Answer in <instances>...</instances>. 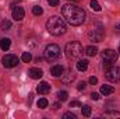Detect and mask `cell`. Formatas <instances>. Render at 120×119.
I'll return each instance as SVG.
<instances>
[{
  "label": "cell",
  "mask_w": 120,
  "mask_h": 119,
  "mask_svg": "<svg viewBox=\"0 0 120 119\" xmlns=\"http://www.w3.org/2000/svg\"><path fill=\"white\" fill-rule=\"evenodd\" d=\"M61 14L64 17V20L70 25H74V27H78L85 21V11L82 7H80L77 4H70V3L64 4L61 7Z\"/></svg>",
  "instance_id": "obj_1"
},
{
  "label": "cell",
  "mask_w": 120,
  "mask_h": 119,
  "mask_svg": "<svg viewBox=\"0 0 120 119\" xmlns=\"http://www.w3.org/2000/svg\"><path fill=\"white\" fill-rule=\"evenodd\" d=\"M46 30L49 31V34H52L55 36H60V35L66 34L67 28H66V23H64L63 18H60L57 16H53V17H50L48 20Z\"/></svg>",
  "instance_id": "obj_2"
},
{
  "label": "cell",
  "mask_w": 120,
  "mask_h": 119,
  "mask_svg": "<svg viewBox=\"0 0 120 119\" xmlns=\"http://www.w3.org/2000/svg\"><path fill=\"white\" fill-rule=\"evenodd\" d=\"M82 45L80 44V42H75V41H73V42H68L67 45H66V48H64V52H66V56L68 58V59H78L81 55H82Z\"/></svg>",
  "instance_id": "obj_3"
},
{
  "label": "cell",
  "mask_w": 120,
  "mask_h": 119,
  "mask_svg": "<svg viewBox=\"0 0 120 119\" xmlns=\"http://www.w3.org/2000/svg\"><path fill=\"white\" fill-rule=\"evenodd\" d=\"M43 58L48 60V62H55L60 58V48L56 44H50L45 48V52H43Z\"/></svg>",
  "instance_id": "obj_4"
},
{
  "label": "cell",
  "mask_w": 120,
  "mask_h": 119,
  "mask_svg": "<svg viewBox=\"0 0 120 119\" xmlns=\"http://www.w3.org/2000/svg\"><path fill=\"white\" fill-rule=\"evenodd\" d=\"M105 77L112 83L120 81V67L116 64H110V66L105 67Z\"/></svg>",
  "instance_id": "obj_5"
},
{
  "label": "cell",
  "mask_w": 120,
  "mask_h": 119,
  "mask_svg": "<svg viewBox=\"0 0 120 119\" xmlns=\"http://www.w3.org/2000/svg\"><path fill=\"white\" fill-rule=\"evenodd\" d=\"M102 58H103V67H108V66H110V64L117 62L119 55L115 51H112V49H105L102 52Z\"/></svg>",
  "instance_id": "obj_6"
},
{
  "label": "cell",
  "mask_w": 120,
  "mask_h": 119,
  "mask_svg": "<svg viewBox=\"0 0 120 119\" xmlns=\"http://www.w3.org/2000/svg\"><path fill=\"white\" fill-rule=\"evenodd\" d=\"M103 36H105V32H103V30L101 27L94 28V30H91L88 32V38H90V41H92V42H101L103 39Z\"/></svg>",
  "instance_id": "obj_7"
},
{
  "label": "cell",
  "mask_w": 120,
  "mask_h": 119,
  "mask_svg": "<svg viewBox=\"0 0 120 119\" xmlns=\"http://www.w3.org/2000/svg\"><path fill=\"white\" fill-rule=\"evenodd\" d=\"M1 63L4 67H15L18 64V58L15 55H6L3 59H1Z\"/></svg>",
  "instance_id": "obj_8"
},
{
  "label": "cell",
  "mask_w": 120,
  "mask_h": 119,
  "mask_svg": "<svg viewBox=\"0 0 120 119\" xmlns=\"http://www.w3.org/2000/svg\"><path fill=\"white\" fill-rule=\"evenodd\" d=\"M24 16H25V11H24L22 7H14V8L11 10V17H13L15 21H21V20L24 18Z\"/></svg>",
  "instance_id": "obj_9"
},
{
  "label": "cell",
  "mask_w": 120,
  "mask_h": 119,
  "mask_svg": "<svg viewBox=\"0 0 120 119\" xmlns=\"http://www.w3.org/2000/svg\"><path fill=\"white\" fill-rule=\"evenodd\" d=\"M74 79H75V74H74L71 70H67L66 73L63 71V74H61V81H63L64 84H70L71 81H74Z\"/></svg>",
  "instance_id": "obj_10"
},
{
  "label": "cell",
  "mask_w": 120,
  "mask_h": 119,
  "mask_svg": "<svg viewBox=\"0 0 120 119\" xmlns=\"http://www.w3.org/2000/svg\"><path fill=\"white\" fill-rule=\"evenodd\" d=\"M28 74H30L31 79L38 80V79H41V77L43 76V71H42V69H39V67H32V69H30Z\"/></svg>",
  "instance_id": "obj_11"
},
{
  "label": "cell",
  "mask_w": 120,
  "mask_h": 119,
  "mask_svg": "<svg viewBox=\"0 0 120 119\" xmlns=\"http://www.w3.org/2000/svg\"><path fill=\"white\" fill-rule=\"evenodd\" d=\"M49 91H50V84L46 83V81L39 83L38 87H36V92H38V94H48Z\"/></svg>",
  "instance_id": "obj_12"
},
{
  "label": "cell",
  "mask_w": 120,
  "mask_h": 119,
  "mask_svg": "<svg viewBox=\"0 0 120 119\" xmlns=\"http://www.w3.org/2000/svg\"><path fill=\"white\" fill-rule=\"evenodd\" d=\"M63 71H64V67H63L61 64H56V66H53V67L50 69V73H52L53 77H61Z\"/></svg>",
  "instance_id": "obj_13"
},
{
  "label": "cell",
  "mask_w": 120,
  "mask_h": 119,
  "mask_svg": "<svg viewBox=\"0 0 120 119\" xmlns=\"http://www.w3.org/2000/svg\"><path fill=\"white\" fill-rule=\"evenodd\" d=\"M11 46V41L8 38H1L0 39V49L1 51H8Z\"/></svg>",
  "instance_id": "obj_14"
},
{
  "label": "cell",
  "mask_w": 120,
  "mask_h": 119,
  "mask_svg": "<svg viewBox=\"0 0 120 119\" xmlns=\"http://www.w3.org/2000/svg\"><path fill=\"white\" fill-rule=\"evenodd\" d=\"M87 69H88V60L81 59L77 62V70L78 71H85Z\"/></svg>",
  "instance_id": "obj_15"
},
{
  "label": "cell",
  "mask_w": 120,
  "mask_h": 119,
  "mask_svg": "<svg viewBox=\"0 0 120 119\" xmlns=\"http://www.w3.org/2000/svg\"><path fill=\"white\" fill-rule=\"evenodd\" d=\"M113 92H115V87H112V86H102L101 87V94H103V95H110Z\"/></svg>",
  "instance_id": "obj_16"
},
{
  "label": "cell",
  "mask_w": 120,
  "mask_h": 119,
  "mask_svg": "<svg viewBox=\"0 0 120 119\" xmlns=\"http://www.w3.org/2000/svg\"><path fill=\"white\" fill-rule=\"evenodd\" d=\"M85 53L90 56V58H94L98 55V48L96 46H87L85 48Z\"/></svg>",
  "instance_id": "obj_17"
},
{
  "label": "cell",
  "mask_w": 120,
  "mask_h": 119,
  "mask_svg": "<svg viewBox=\"0 0 120 119\" xmlns=\"http://www.w3.org/2000/svg\"><path fill=\"white\" fill-rule=\"evenodd\" d=\"M0 28H1L3 31L10 30V28H11V23H10L8 20H3V21H1V24H0Z\"/></svg>",
  "instance_id": "obj_18"
},
{
  "label": "cell",
  "mask_w": 120,
  "mask_h": 119,
  "mask_svg": "<svg viewBox=\"0 0 120 119\" xmlns=\"http://www.w3.org/2000/svg\"><path fill=\"white\" fill-rule=\"evenodd\" d=\"M32 14H34V16H42V14H43L42 7H41V6H34V7H32Z\"/></svg>",
  "instance_id": "obj_19"
},
{
  "label": "cell",
  "mask_w": 120,
  "mask_h": 119,
  "mask_svg": "<svg viewBox=\"0 0 120 119\" xmlns=\"http://www.w3.org/2000/svg\"><path fill=\"white\" fill-rule=\"evenodd\" d=\"M90 6H91V8L95 10V11H101V10H102V8H101V4H99L96 0H91Z\"/></svg>",
  "instance_id": "obj_20"
},
{
  "label": "cell",
  "mask_w": 120,
  "mask_h": 119,
  "mask_svg": "<svg viewBox=\"0 0 120 119\" xmlns=\"http://www.w3.org/2000/svg\"><path fill=\"white\" fill-rule=\"evenodd\" d=\"M57 98H59L60 101H67L68 92H67V91H59V92H57Z\"/></svg>",
  "instance_id": "obj_21"
},
{
  "label": "cell",
  "mask_w": 120,
  "mask_h": 119,
  "mask_svg": "<svg viewBox=\"0 0 120 119\" xmlns=\"http://www.w3.org/2000/svg\"><path fill=\"white\" fill-rule=\"evenodd\" d=\"M48 99L46 98H39L38 99V108H46L48 107Z\"/></svg>",
  "instance_id": "obj_22"
},
{
  "label": "cell",
  "mask_w": 120,
  "mask_h": 119,
  "mask_svg": "<svg viewBox=\"0 0 120 119\" xmlns=\"http://www.w3.org/2000/svg\"><path fill=\"white\" fill-rule=\"evenodd\" d=\"M21 59H22L24 63H28V62L32 60V55H31L30 52H24V53H22V56H21Z\"/></svg>",
  "instance_id": "obj_23"
},
{
  "label": "cell",
  "mask_w": 120,
  "mask_h": 119,
  "mask_svg": "<svg viewBox=\"0 0 120 119\" xmlns=\"http://www.w3.org/2000/svg\"><path fill=\"white\" fill-rule=\"evenodd\" d=\"M81 111H82V115L84 116H90L91 115V107H88V105L81 107Z\"/></svg>",
  "instance_id": "obj_24"
},
{
  "label": "cell",
  "mask_w": 120,
  "mask_h": 119,
  "mask_svg": "<svg viewBox=\"0 0 120 119\" xmlns=\"http://www.w3.org/2000/svg\"><path fill=\"white\" fill-rule=\"evenodd\" d=\"M105 116H120V112H117V111H109V112L105 114Z\"/></svg>",
  "instance_id": "obj_25"
},
{
  "label": "cell",
  "mask_w": 120,
  "mask_h": 119,
  "mask_svg": "<svg viewBox=\"0 0 120 119\" xmlns=\"http://www.w3.org/2000/svg\"><path fill=\"white\" fill-rule=\"evenodd\" d=\"M63 118L64 119H75V115L71 114V112H66V114L63 115Z\"/></svg>",
  "instance_id": "obj_26"
},
{
  "label": "cell",
  "mask_w": 120,
  "mask_h": 119,
  "mask_svg": "<svg viewBox=\"0 0 120 119\" xmlns=\"http://www.w3.org/2000/svg\"><path fill=\"white\" fill-rule=\"evenodd\" d=\"M85 87H87V84H85L84 81L78 83V86H77V88H78V91H84V90H85Z\"/></svg>",
  "instance_id": "obj_27"
},
{
  "label": "cell",
  "mask_w": 120,
  "mask_h": 119,
  "mask_svg": "<svg viewBox=\"0 0 120 119\" xmlns=\"http://www.w3.org/2000/svg\"><path fill=\"white\" fill-rule=\"evenodd\" d=\"M48 3H49V6H52V7H56V6H59V0H48Z\"/></svg>",
  "instance_id": "obj_28"
},
{
  "label": "cell",
  "mask_w": 120,
  "mask_h": 119,
  "mask_svg": "<svg viewBox=\"0 0 120 119\" xmlns=\"http://www.w3.org/2000/svg\"><path fill=\"white\" fill-rule=\"evenodd\" d=\"M74 107H80V108H81L82 105H81L78 101H73V102H70V108H74Z\"/></svg>",
  "instance_id": "obj_29"
},
{
  "label": "cell",
  "mask_w": 120,
  "mask_h": 119,
  "mask_svg": "<svg viewBox=\"0 0 120 119\" xmlns=\"http://www.w3.org/2000/svg\"><path fill=\"white\" fill-rule=\"evenodd\" d=\"M98 83V79L95 77V76H92V77H90V84H92V86H95Z\"/></svg>",
  "instance_id": "obj_30"
},
{
  "label": "cell",
  "mask_w": 120,
  "mask_h": 119,
  "mask_svg": "<svg viewBox=\"0 0 120 119\" xmlns=\"http://www.w3.org/2000/svg\"><path fill=\"white\" fill-rule=\"evenodd\" d=\"M91 98H92L94 101H98L101 97H99V94H98V92H92V94H91Z\"/></svg>",
  "instance_id": "obj_31"
},
{
  "label": "cell",
  "mask_w": 120,
  "mask_h": 119,
  "mask_svg": "<svg viewBox=\"0 0 120 119\" xmlns=\"http://www.w3.org/2000/svg\"><path fill=\"white\" fill-rule=\"evenodd\" d=\"M116 31H117V32H120V23L116 25Z\"/></svg>",
  "instance_id": "obj_32"
},
{
  "label": "cell",
  "mask_w": 120,
  "mask_h": 119,
  "mask_svg": "<svg viewBox=\"0 0 120 119\" xmlns=\"http://www.w3.org/2000/svg\"><path fill=\"white\" fill-rule=\"evenodd\" d=\"M119 55H120V46H119Z\"/></svg>",
  "instance_id": "obj_33"
}]
</instances>
